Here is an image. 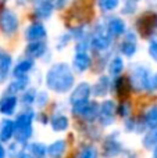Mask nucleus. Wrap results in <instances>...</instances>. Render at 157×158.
I'll list each match as a JSON object with an SVG mask.
<instances>
[{"label": "nucleus", "instance_id": "23", "mask_svg": "<svg viewBox=\"0 0 157 158\" xmlns=\"http://www.w3.org/2000/svg\"><path fill=\"white\" fill-rule=\"evenodd\" d=\"M66 151H67V143L63 139H58L47 146V156H49V158H63Z\"/></svg>", "mask_w": 157, "mask_h": 158}, {"label": "nucleus", "instance_id": "8", "mask_svg": "<svg viewBox=\"0 0 157 158\" xmlns=\"http://www.w3.org/2000/svg\"><path fill=\"white\" fill-rule=\"evenodd\" d=\"M99 108H100V104L96 103V101H91V100L71 106L72 114L75 117H81L86 122L97 121V118H99Z\"/></svg>", "mask_w": 157, "mask_h": 158}, {"label": "nucleus", "instance_id": "43", "mask_svg": "<svg viewBox=\"0 0 157 158\" xmlns=\"http://www.w3.org/2000/svg\"><path fill=\"white\" fill-rule=\"evenodd\" d=\"M0 2H7V0H0Z\"/></svg>", "mask_w": 157, "mask_h": 158}, {"label": "nucleus", "instance_id": "21", "mask_svg": "<svg viewBox=\"0 0 157 158\" xmlns=\"http://www.w3.org/2000/svg\"><path fill=\"white\" fill-rule=\"evenodd\" d=\"M28 85H29V77H24V78H14V81H11L8 83L7 89L4 93L7 94H19V93H24L28 89Z\"/></svg>", "mask_w": 157, "mask_h": 158}, {"label": "nucleus", "instance_id": "33", "mask_svg": "<svg viewBox=\"0 0 157 158\" xmlns=\"http://www.w3.org/2000/svg\"><path fill=\"white\" fill-rule=\"evenodd\" d=\"M72 33L70 32H64V33H61L60 36L57 38V43H56V47H57L58 50H63V49H66L67 46L70 44V42L72 40Z\"/></svg>", "mask_w": 157, "mask_h": 158}, {"label": "nucleus", "instance_id": "16", "mask_svg": "<svg viewBox=\"0 0 157 158\" xmlns=\"http://www.w3.org/2000/svg\"><path fill=\"white\" fill-rule=\"evenodd\" d=\"M110 89H113V82L110 79V75H102L92 86V94L95 97H104L110 93Z\"/></svg>", "mask_w": 157, "mask_h": 158}, {"label": "nucleus", "instance_id": "42", "mask_svg": "<svg viewBox=\"0 0 157 158\" xmlns=\"http://www.w3.org/2000/svg\"><path fill=\"white\" fill-rule=\"evenodd\" d=\"M29 2L35 3V2H38V0H17V3H18L19 6H21V4H27V3H29Z\"/></svg>", "mask_w": 157, "mask_h": 158}, {"label": "nucleus", "instance_id": "38", "mask_svg": "<svg viewBox=\"0 0 157 158\" xmlns=\"http://www.w3.org/2000/svg\"><path fill=\"white\" fill-rule=\"evenodd\" d=\"M47 2L53 6V8H54L56 11H60V10H63V8L67 6L68 0H47Z\"/></svg>", "mask_w": 157, "mask_h": 158}, {"label": "nucleus", "instance_id": "35", "mask_svg": "<svg viewBox=\"0 0 157 158\" xmlns=\"http://www.w3.org/2000/svg\"><path fill=\"white\" fill-rule=\"evenodd\" d=\"M147 53H149L150 58L157 63V36L150 39L149 46H147Z\"/></svg>", "mask_w": 157, "mask_h": 158}, {"label": "nucleus", "instance_id": "37", "mask_svg": "<svg viewBox=\"0 0 157 158\" xmlns=\"http://www.w3.org/2000/svg\"><path fill=\"white\" fill-rule=\"evenodd\" d=\"M49 101V96H47L46 92H38V96H36V101L35 104L39 107V108H42V107L46 106V103Z\"/></svg>", "mask_w": 157, "mask_h": 158}, {"label": "nucleus", "instance_id": "13", "mask_svg": "<svg viewBox=\"0 0 157 158\" xmlns=\"http://www.w3.org/2000/svg\"><path fill=\"white\" fill-rule=\"evenodd\" d=\"M91 94H92V86L88 82H81L77 86L72 87V92L70 94V104L74 106V104L82 103V101H88Z\"/></svg>", "mask_w": 157, "mask_h": 158}, {"label": "nucleus", "instance_id": "28", "mask_svg": "<svg viewBox=\"0 0 157 158\" xmlns=\"http://www.w3.org/2000/svg\"><path fill=\"white\" fill-rule=\"evenodd\" d=\"M143 119H145V123H146V128H149V129L157 128V106L156 104L146 110V112L143 115Z\"/></svg>", "mask_w": 157, "mask_h": 158}, {"label": "nucleus", "instance_id": "5", "mask_svg": "<svg viewBox=\"0 0 157 158\" xmlns=\"http://www.w3.org/2000/svg\"><path fill=\"white\" fill-rule=\"evenodd\" d=\"M89 39L79 40L75 44V53L72 57V69L78 74L86 72L92 65V57L89 54Z\"/></svg>", "mask_w": 157, "mask_h": 158}, {"label": "nucleus", "instance_id": "18", "mask_svg": "<svg viewBox=\"0 0 157 158\" xmlns=\"http://www.w3.org/2000/svg\"><path fill=\"white\" fill-rule=\"evenodd\" d=\"M17 106H18V97L14 94L4 93V96L0 98V114L6 115V117H11L15 112Z\"/></svg>", "mask_w": 157, "mask_h": 158}, {"label": "nucleus", "instance_id": "1", "mask_svg": "<svg viewBox=\"0 0 157 158\" xmlns=\"http://www.w3.org/2000/svg\"><path fill=\"white\" fill-rule=\"evenodd\" d=\"M45 82L49 90L57 94H66L75 85L74 71L67 63H56L47 69Z\"/></svg>", "mask_w": 157, "mask_h": 158}, {"label": "nucleus", "instance_id": "41", "mask_svg": "<svg viewBox=\"0 0 157 158\" xmlns=\"http://www.w3.org/2000/svg\"><path fill=\"white\" fill-rule=\"evenodd\" d=\"M6 156H7L6 148H4V146H3V142L0 140V158H6Z\"/></svg>", "mask_w": 157, "mask_h": 158}, {"label": "nucleus", "instance_id": "25", "mask_svg": "<svg viewBox=\"0 0 157 158\" xmlns=\"http://www.w3.org/2000/svg\"><path fill=\"white\" fill-rule=\"evenodd\" d=\"M11 64L13 58L7 52L0 49V81H4L11 72Z\"/></svg>", "mask_w": 157, "mask_h": 158}, {"label": "nucleus", "instance_id": "27", "mask_svg": "<svg viewBox=\"0 0 157 158\" xmlns=\"http://www.w3.org/2000/svg\"><path fill=\"white\" fill-rule=\"evenodd\" d=\"M121 4V0H97V8L103 14H110L116 11Z\"/></svg>", "mask_w": 157, "mask_h": 158}, {"label": "nucleus", "instance_id": "40", "mask_svg": "<svg viewBox=\"0 0 157 158\" xmlns=\"http://www.w3.org/2000/svg\"><path fill=\"white\" fill-rule=\"evenodd\" d=\"M17 158H35V157H33L32 154H29L28 151H21V153H18Z\"/></svg>", "mask_w": 157, "mask_h": 158}, {"label": "nucleus", "instance_id": "10", "mask_svg": "<svg viewBox=\"0 0 157 158\" xmlns=\"http://www.w3.org/2000/svg\"><path fill=\"white\" fill-rule=\"evenodd\" d=\"M117 115V106L113 100H104L103 103H100L99 108V123L103 128H107L114 122Z\"/></svg>", "mask_w": 157, "mask_h": 158}, {"label": "nucleus", "instance_id": "19", "mask_svg": "<svg viewBox=\"0 0 157 158\" xmlns=\"http://www.w3.org/2000/svg\"><path fill=\"white\" fill-rule=\"evenodd\" d=\"M35 67V60L29 57H25L22 60H19L18 63L14 65L13 71H11V75L13 78H24V77H28L32 68Z\"/></svg>", "mask_w": 157, "mask_h": 158}, {"label": "nucleus", "instance_id": "29", "mask_svg": "<svg viewBox=\"0 0 157 158\" xmlns=\"http://www.w3.org/2000/svg\"><path fill=\"white\" fill-rule=\"evenodd\" d=\"M27 151L29 154H32L35 158H45L47 156V147L43 144V143H39V142L28 144Z\"/></svg>", "mask_w": 157, "mask_h": 158}, {"label": "nucleus", "instance_id": "20", "mask_svg": "<svg viewBox=\"0 0 157 158\" xmlns=\"http://www.w3.org/2000/svg\"><path fill=\"white\" fill-rule=\"evenodd\" d=\"M15 135V121L10 118H4L0 122V140L3 143L10 142Z\"/></svg>", "mask_w": 157, "mask_h": 158}, {"label": "nucleus", "instance_id": "34", "mask_svg": "<svg viewBox=\"0 0 157 158\" xmlns=\"http://www.w3.org/2000/svg\"><path fill=\"white\" fill-rule=\"evenodd\" d=\"M79 158H97V150L93 146H86L81 150Z\"/></svg>", "mask_w": 157, "mask_h": 158}, {"label": "nucleus", "instance_id": "22", "mask_svg": "<svg viewBox=\"0 0 157 158\" xmlns=\"http://www.w3.org/2000/svg\"><path fill=\"white\" fill-rule=\"evenodd\" d=\"M124 67H125V63L122 56H114L107 64V72L111 78H117L122 74Z\"/></svg>", "mask_w": 157, "mask_h": 158}, {"label": "nucleus", "instance_id": "6", "mask_svg": "<svg viewBox=\"0 0 157 158\" xmlns=\"http://www.w3.org/2000/svg\"><path fill=\"white\" fill-rule=\"evenodd\" d=\"M136 32L146 39H152L157 33V13L146 11L136 19Z\"/></svg>", "mask_w": 157, "mask_h": 158}, {"label": "nucleus", "instance_id": "30", "mask_svg": "<svg viewBox=\"0 0 157 158\" xmlns=\"http://www.w3.org/2000/svg\"><path fill=\"white\" fill-rule=\"evenodd\" d=\"M142 144L145 148L147 150H153L157 146V128L156 129H150L142 139Z\"/></svg>", "mask_w": 157, "mask_h": 158}, {"label": "nucleus", "instance_id": "17", "mask_svg": "<svg viewBox=\"0 0 157 158\" xmlns=\"http://www.w3.org/2000/svg\"><path fill=\"white\" fill-rule=\"evenodd\" d=\"M53 11V6L50 4L47 0H38V2L33 3V15H35L36 19L39 21H45V19H49L52 17Z\"/></svg>", "mask_w": 157, "mask_h": 158}, {"label": "nucleus", "instance_id": "36", "mask_svg": "<svg viewBox=\"0 0 157 158\" xmlns=\"http://www.w3.org/2000/svg\"><path fill=\"white\" fill-rule=\"evenodd\" d=\"M117 112L120 114L121 118H127L131 115V104L128 101H122L121 106L117 107Z\"/></svg>", "mask_w": 157, "mask_h": 158}, {"label": "nucleus", "instance_id": "15", "mask_svg": "<svg viewBox=\"0 0 157 158\" xmlns=\"http://www.w3.org/2000/svg\"><path fill=\"white\" fill-rule=\"evenodd\" d=\"M47 53V44L45 40H36V42H28L25 47V56L32 60L43 58Z\"/></svg>", "mask_w": 157, "mask_h": 158}, {"label": "nucleus", "instance_id": "4", "mask_svg": "<svg viewBox=\"0 0 157 158\" xmlns=\"http://www.w3.org/2000/svg\"><path fill=\"white\" fill-rule=\"evenodd\" d=\"M152 69L146 65V64H134L131 67V74H129V83L132 86V90L138 93H142L149 87V82L152 78Z\"/></svg>", "mask_w": 157, "mask_h": 158}, {"label": "nucleus", "instance_id": "12", "mask_svg": "<svg viewBox=\"0 0 157 158\" xmlns=\"http://www.w3.org/2000/svg\"><path fill=\"white\" fill-rule=\"evenodd\" d=\"M25 40L27 42H36V40H45L47 36V29L45 27L43 22L36 21V22H31L27 27L24 32Z\"/></svg>", "mask_w": 157, "mask_h": 158}, {"label": "nucleus", "instance_id": "9", "mask_svg": "<svg viewBox=\"0 0 157 158\" xmlns=\"http://www.w3.org/2000/svg\"><path fill=\"white\" fill-rule=\"evenodd\" d=\"M120 54L122 57H134L138 52V35L135 31H127L118 44Z\"/></svg>", "mask_w": 157, "mask_h": 158}, {"label": "nucleus", "instance_id": "39", "mask_svg": "<svg viewBox=\"0 0 157 158\" xmlns=\"http://www.w3.org/2000/svg\"><path fill=\"white\" fill-rule=\"evenodd\" d=\"M147 92L149 93H155L157 92V72H153L152 78L149 82V87H147Z\"/></svg>", "mask_w": 157, "mask_h": 158}, {"label": "nucleus", "instance_id": "2", "mask_svg": "<svg viewBox=\"0 0 157 158\" xmlns=\"http://www.w3.org/2000/svg\"><path fill=\"white\" fill-rule=\"evenodd\" d=\"M36 115L35 111L31 108H27L25 111L19 112L15 118V142L18 144H27L33 135V121Z\"/></svg>", "mask_w": 157, "mask_h": 158}, {"label": "nucleus", "instance_id": "14", "mask_svg": "<svg viewBox=\"0 0 157 158\" xmlns=\"http://www.w3.org/2000/svg\"><path fill=\"white\" fill-rule=\"evenodd\" d=\"M122 151V144L117 137V133L107 136V139L103 143V157L104 158H114Z\"/></svg>", "mask_w": 157, "mask_h": 158}, {"label": "nucleus", "instance_id": "3", "mask_svg": "<svg viewBox=\"0 0 157 158\" xmlns=\"http://www.w3.org/2000/svg\"><path fill=\"white\" fill-rule=\"evenodd\" d=\"M113 44V38L108 35L107 29L104 27V22H99L93 27V29L89 33V46L92 50L97 53H104Z\"/></svg>", "mask_w": 157, "mask_h": 158}, {"label": "nucleus", "instance_id": "31", "mask_svg": "<svg viewBox=\"0 0 157 158\" xmlns=\"http://www.w3.org/2000/svg\"><path fill=\"white\" fill-rule=\"evenodd\" d=\"M139 3H141V0H124L121 7V13L124 15H134L139 7Z\"/></svg>", "mask_w": 157, "mask_h": 158}, {"label": "nucleus", "instance_id": "11", "mask_svg": "<svg viewBox=\"0 0 157 158\" xmlns=\"http://www.w3.org/2000/svg\"><path fill=\"white\" fill-rule=\"evenodd\" d=\"M104 27L107 29L108 35L113 39L117 38H122L125 35V32L128 31L127 28V22L124 21V18L117 15H108L104 21Z\"/></svg>", "mask_w": 157, "mask_h": 158}, {"label": "nucleus", "instance_id": "26", "mask_svg": "<svg viewBox=\"0 0 157 158\" xmlns=\"http://www.w3.org/2000/svg\"><path fill=\"white\" fill-rule=\"evenodd\" d=\"M131 89H132V86H131V83H129V79H125V78H121V77L114 78L113 90L118 96L124 97V96H127L128 93L131 92Z\"/></svg>", "mask_w": 157, "mask_h": 158}, {"label": "nucleus", "instance_id": "7", "mask_svg": "<svg viewBox=\"0 0 157 158\" xmlns=\"http://www.w3.org/2000/svg\"><path fill=\"white\" fill-rule=\"evenodd\" d=\"M19 18L15 11L11 8H2L0 10V32L4 36H13L18 32Z\"/></svg>", "mask_w": 157, "mask_h": 158}, {"label": "nucleus", "instance_id": "32", "mask_svg": "<svg viewBox=\"0 0 157 158\" xmlns=\"http://www.w3.org/2000/svg\"><path fill=\"white\" fill-rule=\"evenodd\" d=\"M36 96H38V92L35 89H27L21 96V104L29 108L31 106H33L36 101Z\"/></svg>", "mask_w": 157, "mask_h": 158}, {"label": "nucleus", "instance_id": "24", "mask_svg": "<svg viewBox=\"0 0 157 158\" xmlns=\"http://www.w3.org/2000/svg\"><path fill=\"white\" fill-rule=\"evenodd\" d=\"M49 122L53 132H66L70 126V119L67 118V115L58 114V112L50 118Z\"/></svg>", "mask_w": 157, "mask_h": 158}]
</instances>
